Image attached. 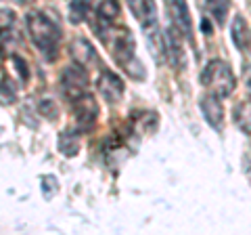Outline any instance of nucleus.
<instances>
[{"label":"nucleus","mask_w":251,"mask_h":235,"mask_svg":"<svg viewBox=\"0 0 251 235\" xmlns=\"http://www.w3.org/2000/svg\"><path fill=\"white\" fill-rule=\"evenodd\" d=\"M245 86H247V92H249V99H251V67L245 63Z\"/></svg>","instance_id":"4be33fe9"},{"label":"nucleus","mask_w":251,"mask_h":235,"mask_svg":"<svg viewBox=\"0 0 251 235\" xmlns=\"http://www.w3.org/2000/svg\"><path fill=\"white\" fill-rule=\"evenodd\" d=\"M249 49H251V40H249Z\"/></svg>","instance_id":"5701e85b"},{"label":"nucleus","mask_w":251,"mask_h":235,"mask_svg":"<svg viewBox=\"0 0 251 235\" xmlns=\"http://www.w3.org/2000/svg\"><path fill=\"white\" fill-rule=\"evenodd\" d=\"M97 86H99V92L103 95V99L107 103H120V99L124 97V80L117 74H113L111 69H103L97 80Z\"/></svg>","instance_id":"423d86ee"},{"label":"nucleus","mask_w":251,"mask_h":235,"mask_svg":"<svg viewBox=\"0 0 251 235\" xmlns=\"http://www.w3.org/2000/svg\"><path fill=\"white\" fill-rule=\"evenodd\" d=\"M40 189H42L44 200H52L54 195L59 193V181H57V176L44 175V176L40 178Z\"/></svg>","instance_id":"a211bd4d"},{"label":"nucleus","mask_w":251,"mask_h":235,"mask_svg":"<svg viewBox=\"0 0 251 235\" xmlns=\"http://www.w3.org/2000/svg\"><path fill=\"white\" fill-rule=\"evenodd\" d=\"M38 109H40V114L46 120H57V116H59V107L52 99H42L40 103H38Z\"/></svg>","instance_id":"6ab92c4d"},{"label":"nucleus","mask_w":251,"mask_h":235,"mask_svg":"<svg viewBox=\"0 0 251 235\" xmlns=\"http://www.w3.org/2000/svg\"><path fill=\"white\" fill-rule=\"evenodd\" d=\"M59 151L65 155V158H74V155H77V151H80V137H77V132L74 130H63L59 135Z\"/></svg>","instance_id":"ddd939ff"},{"label":"nucleus","mask_w":251,"mask_h":235,"mask_svg":"<svg viewBox=\"0 0 251 235\" xmlns=\"http://www.w3.org/2000/svg\"><path fill=\"white\" fill-rule=\"evenodd\" d=\"M230 34H232V42L237 44V49H245L249 44V38H251V32L247 28V21L243 15H237V17L232 19V26H230Z\"/></svg>","instance_id":"f8f14e48"},{"label":"nucleus","mask_w":251,"mask_h":235,"mask_svg":"<svg viewBox=\"0 0 251 235\" xmlns=\"http://www.w3.org/2000/svg\"><path fill=\"white\" fill-rule=\"evenodd\" d=\"M178 29L170 28L163 32L161 36V46H163V55L166 59L170 61V65L174 69H182L184 67V51H182V44H180V38H178Z\"/></svg>","instance_id":"0eeeda50"},{"label":"nucleus","mask_w":251,"mask_h":235,"mask_svg":"<svg viewBox=\"0 0 251 235\" xmlns=\"http://www.w3.org/2000/svg\"><path fill=\"white\" fill-rule=\"evenodd\" d=\"M201 84L209 88V92H214L218 97H228L232 95L234 86H237V78L234 72L230 69V65L222 59H214L203 67L201 72Z\"/></svg>","instance_id":"7ed1b4c3"},{"label":"nucleus","mask_w":251,"mask_h":235,"mask_svg":"<svg viewBox=\"0 0 251 235\" xmlns=\"http://www.w3.org/2000/svg\"><path fill=\"white\" fill-rule=\"evenodd\" d=\"M205 6L209 15L216 19L218 26H224L226 23V13L230 9V0H205Z\"/></svg>","instance_id":"4468645a"},{"label":"nucleus","mask_w":251,"mask_h":235,"mask_svg":"<svg viewBox=\"0 0 251 235\" xmlns=\"http://www.w3.org/2000/svg\"><path fill=\"white\" fill-rule=\"evenodd\" d=\"M130 6V11L136 15V19L140 21V26L145 29H151L157 26V6L155 0H126Z\"/></svg>","instance_id":"9d476101"},{"label":"nucleus","mask_w":251,"mask_h":235,"mask_svg":"<svg viewBox=\"0 0 251 235\" xmlns=\"http://www.w3.org/2000/svg\"><path fill=\"white\" fill-rule=\"evenodd\" d=\"M72 55H74V59L77 61V63H82L84 67L88 63H92V61H99L94 46L88 40H84V38H77V40L72 42Z\"/></svg>","instance_id":"9b49d317"},{"label":"nucleus","mask_w":251,"mask_h":235,"mask_svg":"<svg viewBox=\"0 0 251 235\" xmlns=\"http://www.w3.org/2000/svg\"><path fill=\"white\" fill-rule=\"evenodd\" d=\"M88 15V4L86 0H72L69 2V21L72 23H82Z\"/></svg>","instance_id":"f3484780"},{"label":"nucleus","mask_w":251,"mask_h":235,"mask_svg":"<svg viewBox=\"0 0 251 235\" xmlns=\"http://www.w3.org/2000/svg\"><path fill=\"white\" fill-rule=\"evenodd\" d=\"M15 97H17V92H15L13 82L6 76H2V105L15 103Z\"/></svg>","instance_id":"aec40b11"},{"label":"nucleus","mask_w":251,"mask_h":235,"mask_svg":"<svg viewBox=\"0 0 251 235\" xmlns=\"http://www.w3.org/2000/svg\"><path fill=\"white\" fill-rule=\"evenodd\" d=\"M170 6H172V19H174L176 29L186 38L188 42H195L193 19H191V11H188L186 0H170Z\"/></svg>","instance_id":"6e6552de"},{"label":"nucleus","mask_w":251,"mask_h":235,"mask_svg":"<svg viewBox=\"0 0 251 235\" xmlns=\"http://www.w3.org/2000/svg\"><path fill=\"white\" fill-rule=\"evenodd\" d=\"M74 103V114H75V122H77V128L82 132H88L94 128V124H97V116H99V105L94 97L90 92H86V95L77 97L72 101Z\"/></svg>","instance_id":"39448f33"},{"label":"nucleus","mask_w":251,"mask_h":235,"mask_svg":"<svg viewBox=\"0 0 251 235\" xmlns=\"http://www.w3.org/2000/svg\"><path fill=\"white\" fill-rule=\"evenodd\" d=\"M61 90L69 101L82 97L88 92V72L82 63H72L63 69L61 74Z\"/></svg>","instance_id":"20e7f679"},{"label":"nucleus","mask_w":251,"mask_h":235,"mask_svg":"<svg viewBox=\"0 0 251 235\" xmlns=\"http://www.w3.org/2000/svg\"><path fill=\"white\" fill-rule=\"evenodd\" d=\"M97 34L103 40L109 51H111L113 59L117 61L126 74H128L132 80H143L145 78V67L140 65V61L136 57V42L134 36L128 28H111V23H97Z\"/></svg>","instance_id":"f257e3e1"},{"label":"nucleus","mask_w":251,"mask_h":235,"mask_svg":"<svg viewBox=\"0 0 251 235\" xmlns=\"http://www.w3.org/2000/svg\"><path fill=\"white\" fill-rule=\"evenodd\" d=\"M11 61L15 63V69H17V74H19V78H21V82L25 84V82L29 80V69H27L25 59H23V57H19V55H13V57H11Z\"/></svg>","instance_id":"412c9836"},{"label":"nucleus","mask_w":251,"mask_h":235,"mask_svg":"<svg viewBox=\"0 0 251 235\" xmlns=\"http://www.w3.org/2000/svg\"><path fill=\"white\" fill-rule=\"evenodd\" d=\"M117 15H120V4H117V0H103V2L97 6V17L103 23H113L117 19Z\"/></svg>","instance_id":"2eb2a0df"},{"label":"nucleus","mask_w":251,"mask_h":235,"mask_svg":"<svg viewBox=\"0 0 251 235\" xmlns=\"http://www.w3.org/2000/svg\"><path fill=\"white\" fill-rule=\"evenodd\" d=\"M222 97L214 95V92H209V95H205L201 99V112L203 116H205V122L209 124L211 128L220 130L222 128V122H224V107H222V101H220Z\"/></svg>","instance_id":"1a4fd4ad"},{"label":"nucleus","mask_w":251,"mask_h":235,"mask_svg":"<svg viewBox=\"0 0 251 235\" xmlns=\"http://www.w3.org/2000/svg\"><path fill=\"white\" fill-rule=\"evenodd\" d=\"M27 32L36 49L42 53L46 61H54L59 55V42H61V28L54 23L49 15L44 13H29L27 15Z\"/></svg>","instance_id":"f03ea898"},{"label":"nucleus","mask_w":251,"mask_h":235,"mask_svg":"<svg viewBox=\"0 0 251 235\" xmlns=\"http://www.w3.org/2000/svg\"><path fill=\"white\" fill-rule=\"evenodd\" d=\"M234 122H237V126L245 135H251V112L247 105H243V103L234 105Z\"/></svg>","instance_id":"dca6fc26"}]
</instances>
